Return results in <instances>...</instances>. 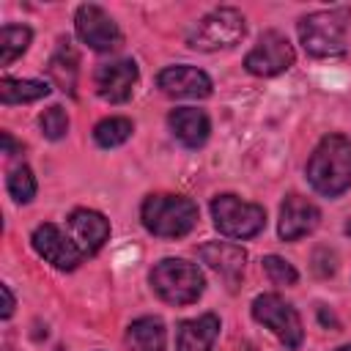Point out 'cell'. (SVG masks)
<instances>
[{
	"instance_id": "cell-12",
	"label": "cell",
	"mask_w": 351,
	"mask_h": 351,
	"mask_svg": "<svg viewBox=\"0 0 351 351\" xmlns=\"http://www.w3.org/2000/svg\"><path fill=\"white\" fill-rule=\"evenodd\" d=\"M156 85L162 93L176 99H206L211 96V77L197 66H167L156 74Z\"/></svg>"
},
{
	"instance_id": "cell-5",
	"label": "cell",
	"mask_w": 351,
	"mask_h": 351,
	"mask_svg": "<svg viewBox=\"0 0 351 351\" xmlns=\"http://www.w3.org/2000/svg\"><path fill=\"white\" fill-rule=\"evenodd\" d=\"M244 33H247V25H244L241 11L225 5V8H214L211 14H206L186 36V44L200 52H214V49L236 47L244 38Z\"/></svg>"
},
{
	"instance_id": "cell-20",
	"label": "cell",
	"mask_w": 351,
	"mask_h": 351,
	"mask_svg": "<svg viewBox=\"0 0 351 351\" xmlns=\"http://www.w3.org/2000/svg\"><path fill=\"white\" fill-rule=\"evenodd\" d=\"M49 85L41 80H0V101L8 104H27V101H38L44 96H49Z\"/></svg>"
},
{
	"instance_id": "cell-24",
	"label": "cell",
	"mask_w": 351,
	"mask_h": 351,
	"mask_svg": "<svg viewBox=\"0 0 351 351\" xmlns=\"http://www.w3.org/2000/svg\"><path fill=\"white\" fill-rule=\"evenodd\" d=\"M38 126H41V132H44L47 140H60L69 132V115H66V110L60 104H52L49 110L41 112Z\"/></svg>"
},
{
	"instance_id": "cell-25",
	"label": "cell",
	"mask_w": 351,
	"mask_h": 351,
	"mask_svg": "<svg viewBox=\"0 0 351 351\" xmlns=\"http://www.w3.org/2000/svg\"><path fill=\"white\" fill-rule=\"evenodd\" d=\"M261 263H263L266 277H269L274 285H296L299 271H296L285 258H280V255H266Z\"/></svg>"
},
{
	"instance_id": "cell-19",
	"label": "cell",
	"mask_w": 351,
	"mask_h": 351,
	"mask_svg": "<svg viewBox=\"0 0 351 351\" xmlns=\"http://www.w3.org/2000/svg\"><path fill=\"white\" fill-rule=\"evenodd\" d=\"M165 324L154 315H143L126 326V346L132 351H165Z\"/></svg>"
},
{
	"instance_id": "cell-31",
	"label": "cell",
	"mask_w": 351,
	"mask_h": 351,
	"mask_svg": "<svg viewBox=\"0 0 351 351\" xmlns=\"http://www.w3.org/2000/svg\"><path fill=\"white\" fill-rule=\"evenodd\" d=\"M335 351H351V346H340V348H335Z\"/></svg>"
},
{
	"instance_id": "cell-21",
	"label": "cell",
	"mask_w": 351,
	"mask_h": 351,
	"mask_svg": "<svg viewBox=\"0 0 351 351\" xmlns=\"http://www.w3.org/2000/svg\"><path fill=\"white\" fill-rule=\"evenodd\" d=\"M33 30L27 25H5L0 30V66H11L30 44Z\"/></svg>"
},
{
	"instance_id": "cell-15",
	"label": "cell",
	"mask_w": 351,
	"mask_h": 351,
	"mask_svg": "<svg viewBox=\"0 0 351 351\" xmlns=\"http://www.w3.org/2000/svg\"><path fill=\"white\" fill-rule=\"evenodd\" d=\"M69 225V236L77 241V247L85 255H93L110 236V222L104 214L93 211V208H74L66 219Z\"/></svg>"
},
{
	"instance_id": "cell-7",
	"label": "cell",
	"mask_w": 351,
	"mask_h": 351,
	"mask_svg": "<svg viewBox=\"0 0 351 351\" xmlns=\"http://www.w3.org/2000/svg\"><path fill=\"white\" fill-rule=\"evenodd\" d=\"M252 318L258 324H263L266 329H271L277 335V340L285 348H291V351H296L302 346V340H304V329H302L299 313L282 296H277V293H261V296H255V302H252Z\"/></svg>"
},
{
	"instance_id": "cell-8",
	"label": "cell",
	"mask_w": 351,
	"mask_h": 351,
	"mask_svg": "<svg viewBox=\"0 0 351 351\" xmlns=\"http://www.w3.org/2000/svg\"><path fill=\"white\" fill-rule=\"evenodd\" d=\"M74 30L82 44H88L93 52H112L123 44V33L115 25V19L96 3H82L74 11Z\"/></svg>"
},
{
	"instance_id": "cell-9",
	"label": "cell",
	"mask_w": 351,
	"mask_h": 351,
	"mask_svg": "<svg viewBox=\"0 0 351 351\" xmlns=\"http://www.w3.org/2000/svg\"><path fill=\"white\" fill-rule=\"evenodd\" d=\"M293 60H296V52H293L291 41L280 30H266V33H261L258 44L247 52L244 69L255 77H274V74L288 71L293 66Z\"/></svg>"
},
{
	"instance_id": "cell-29",
	"label": "cell",
	"mask_w": 351,
	"mask_h": 351,
	"mask_svg": "<svg viewBox=\"0 0 351 351\" xmlns=\"http://www.w3.org/2000/svg\"><path fill=\"white\" fill-rule=\"evenodd\" d=\"M318 321L324 324V326H332V329H337L340 324H337V318L332 315V313H326V307H318Z\"/></svg>"
},
{
	"instance_id": "cell-27",
	"label": "cell",
	"mask_w": 351,
	"mask_h": 351,
	"mask_svg": "<svg viewBox=\"0 0 351 351\" xmlns=\"http://www.w3.org/2000/svg\"><path fill=\"white\" fill-rule=\"evenodd\" d=\"M3 154H5V156L22 154V143H16V140L11 137V132H3Z\"/></svg>"
},
{
	"instance_id": "cell-28",
	"label": "cell",
	"mask_w": 351,
	"mask_h": 351,
	"mask_svg": "<svg viewBox=\"0 0 351 351\" xmlns=\"http://www.w3.org/2000/svg\"><path fill=\"white\" fill-rule=\"evenodd\" d=\"M321 255H326V250H318V252H315V261H318ZM315 271H318L321 277H329V274H335V261H326V263H318V266H315Z\"/></svg>"
},
{
	"instance_id": "cell-23",
	"label": "cell",
	"mask_w": 351,
	"mask_h": 351,
	"mask_svg": "<svg viewBox=\"0 0 351 351\" xmlns=\"http://www.w3.org/2000/svg\"><path fill=\"white\" fill-rule=\"evenodd\" d=\"M5 186H8V195L16 203H30L36 197V178H33V170L27 165L14 167L5 178Z\"/></svg>"
},
{
	"instance_id": "cell-11",
	"label": "cell",
	"mask_w": 351,
	"mask_h": 351,
	"mask_svg": "<svg viewBox=\"0 0 351 351\" xmlns=\"http://www.w3.org/2000/svg\"><path fill=\"white\" fill-rule=\"evenodd\" d=\"M137 63L134 60H112V63H101L93 74V85H96V93L110 101V104H123L129 101L134 85H137Z\"/></svg>"
},
{
	"instance_id": "cell-10",
	"label": "cell",
	"mask_w": 351,
	"mask_h": 351,
	"mask_svg": "<svg viewBox=\"0 0 351 351\" xmlns=\"http://www.w3.org/2000/svg\"><path fill=\"white\" fill-rule=\"evenodd\" d=\"M30 244H33V250L47 261V263H52L55 269H60V271H71V269H77L88 255L77 247V241L69 236V233H63L55 222H44V225H38L36 230H33V236H30Z\"/></svg>"
},
{
	"instance_id": "cell-22",
	"label": "cell",
	"mask_w": 351,
	"mask_h": 351,
	"mask_svg": "<svg viewBox=\"0 0 351 351\" xmlns=\"http://www.w3.org/2000/svg\"><path fill=\"white\" fill-rule=\"evenodd\" d=\"M134 132V123L123 115H115V118H104L93 126V140L101 145V148H115L121 143H126Z\"/></svg>"
},
{
	"instance_id": "cell-26",
	"label": "cell",
	"mask_w": 351,
	"mask_h": 351,
	"mask_svg": "<svg viewBox=\"0 0 351 351\" xmlns=\"http://www.w3.org/2000/svg\"><path fill=\"white\" fill-rule=\"evenodd\" d=\"M0 296H3V310H0V318H11V315H14L16 302H14V293H11V288H8L5 282L0 285Z\"/></svg>"
},
{
	"instance_id": "cell-1",
	"label": "cell",
	"mask_w": 351,
	"mask_h": 351,
	"mask_svg": "<svg viewBox=\"0 0 351 351\" xmlns=\"http://www.w3.org/2000/svg\"><path fill=\"white\" fill-rule=\"evenodd\" d=\"M307 181L324 197H337L351 186V140L326 134L307 159Z\"/></svg>"
},
{
	"instance_id": "cell-2",
	"label": "cell",
	"mask_w": 351,
	"mask_h": 351,
	"mask_svg": "<svg viewBox=\"0 0 351 351\" xmlns=\"http://www.w3.org/2000/svg\"><path fill=\"white\" fill-rule=\"evenodd\" d=\"M351 25V8L337 5V8H324L313 11L299 19V41L307 55L313 58H337L346 52V33Z\"/></svg>"
},
{
	"instance_id": "cell-13",
	"label": "cell",
	"mask_w": 351,
	"mask_h": 351,
	"mask_svg": "<svg viewBox=\"0 0 351 351\" xmlns=\"http://www.w3.org/2000/svg\"><path fill=\"white\" fill-rule=\"evenodd\" d=\"M318 222H321L318 206L313 200L291 192L282 200V206H280V228L277 230H280V239L282 241H296V239L313 233L318 228Z\"/></svg>"
},
{
	"instance_id": "cell-3",
	"label": "cell",
	"mask_w": 351,
	"mask_h": 351,
	"mask_svg": "<svg viewBox=\"0 0 351 351\" xmlns=\"http://www.w3.org/2000/svg\"><path fill=\"white\" fill-rule=\"evenodd\" d=\"M140 219L159 239H181L197 225V203L184 195H148L140 206Z\"/></svg>"
},
{
	"instance_id": "cell-18",
	"label": "cell",
	"mask_w": 351,
	"mask_h": 351,
	"mask_svg": "<svg viewBox=\"0 0 351 351\" xmlns=\"http://www.w3.org/2000/svg\"><path fill=\"white\" fill-rule=\"evenodd\" d=\"M47 74L52 80V85L69 96L77 93V77H80V58L74 52V47L69 41H60L58 49L52 52L49 63H47Z\"/></svg>"
},
{
	"instance_id": "cell-6",
	"label": "cell",
	"mask_w": 351,
	"mask_h": 351,
	"mask_svg": "<svg viewBox=\"0 0 351 351\" xmlns=\"http://www.w3.org/2000/svg\"><path fill=\"white\" fill-rule=\"evenodd\" d=\"M211 217L219 233L230 239H252L266 225V211L258 203H244L236 195H217L211 200Z\"/></svg>"
},
{
	"instance_id": "cell-30",
	"label": "cell",
	"mask_w": 351,
	"mask_h": 351,
	"mask_svg": "<svg viewBox=\"0 0 351 351\" xmlns=\"http://www.w3.org/2000/svg\"><path fill=\"white\" fill-rule=\"evenodd\" d=\"M346 236H348V239H351V219H348V222H346Z\"/></svg>"
},
{
	"instance_id": "cell-17",
	"label": "cell",
	"mask_w": 351,
	"mask_h": 351,
	"mask_svg": "<svg viewBox=\"0 0 351 351\" xmlns=\"http://www.w3.org/2000/svg\"><path fill=\"white\" fill-rule=\"evenodd\" d=\"M217 335H219V318L214 313H203L197 318L178 324L176 348L178 351H211Z\"/></svg>"
},
{
	"instance_id": "cell-14",
	"label": "cell",
	"mask_w": 351,
	"mask_h": 351,
	"mask_svg": "<svg viewBox=\"0 0 351 351\" xmlns=\"http://www.w3.org/2000/svg\"><path fill=\"white\" fill-rule=\"evenodd\" d=\"M197 255H200V261L208 269H214L228 282L230 291H236L239 280L244 277V266H247V252L239 244H230V241H206V244H200Z\"/></svg>"
},
{
	"instance_id": "cell-16",
	"label": "cell",
	"mask_w": 351,
	"mask_h": 351,
	"mask_svg": "<svg viewBox=\"0 0 351 351\" xmlns=\"http://www.w3.org/2000/svg\"><path fill=\"white\" fill-rule=\"evenodd\" d=\"M167 123H170L173 134L186 148H200L208 140V134H211V121L197 107H176V110H170Z\"/></svg>"
},
{
	"instance_id": "cell-4",
	"label": "cell",
	"mask_w": 351,
	"mask_h": 351,
	"mask_svg": "<svg viewBox=\"0 0 351 351\" xmlns=\"http://www.w3.org/2000/svg\"><path fill=\"white\" fill-rule=\"evenodd\" d=\"M151 288L154 293L167 302V304H176V307H184V304H192L200 299L203 288H206V280H203V271L184 261V258H165L159 261L151 274Z\"/></svg>"
}]
</instances>
